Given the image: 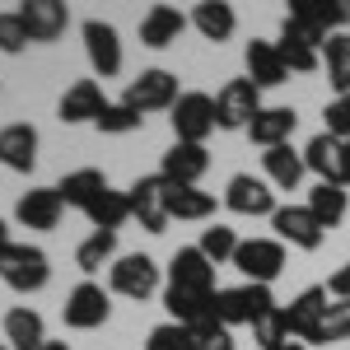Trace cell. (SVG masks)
Here are the masks:
<instances>
[{
	"instance_id": "1",
	"label": "cell",
	"mask_w": 350,
	"mask_h": 350,
	"mask_svg": "<svg viewBox=\"0 0 350 350\" xmlns=\"http://www.w3.org/2000/svg\"><path fill=\"white\" fill-rule=\"evenodd\" d=\"M0 280H5L10 290H19V295H38V290L52 280V262H47V252L33 247V243H10V247L0 252Z\"/></svg>"
},
{
	"instance_id": "2",
	"label": "cell",
	"mask_w": 350,
	"mask_h": 350,
	"mask_svg": "<svg viewBox=\"0 0 350 350\" xmlns=\"http://www.w3.org/2000/svg\"><path fill=\"white\" fill-rule=\"evenodd\" d=\"M271 308H275L271 285H234V290H219L215 295V308H211V313H215L219 327L234 332V327H243V323L252 327L262 313H271Z\"/></svg>"
},
{
	"instance_id": "3",
	"label": "cell",
	"mask_w": 350,
	"mask_h": 350,
	"mask_svg": "<svg viewBox=\"0 0 350 350\" xmlns=\"http://www.w3.org/2000/svg\"><path fill=\"white\" fill-rule=\"evenodd\" d=\"M257 112H262V89L252 80H229L215 94V126L219 131H247Z\"/></svg>"
},
{
	"instance_id": "4",
	"label": "cell",
	"mask_w": 350,
	"mask_h": 350,
	"mask_svg": "<svg viewBox=\"0 0 350 350\" xmlns=\"http://www.w3.org/2000/svg\"><path fill=\"white\" fill-rule=\"evenodd\" d=\"M108 313H112V299L98 280H80L61 304V318H66L70 332H94V327L108 323Z\"/></svg>"
},
{
	"instance_id": "5",
	"label": "cell",
	"mask_w": 350,
	"mask_h": 350,
	"mask_svg": "<svg viewBox=\"0 0 350 350\" xmlns=\"http://www.w3.org/2000/svg\"><path fill=\"white\" fill-rule=\"evenodd\" d=\"M178 98H183V94H178V75L154 66V70H140V75L126 84V98H122V103L145 117V112H163V108L173 112V103H178Z\"/></svg>"
},
{
	"instance_id": "6",
	"label": "cell",
	"mask_w": 350,
	"mask_h": 350,
	"mask_svg": "<svg viewBox=\"0 0 350 350\" xmlns=\"http://www.w3.org/2000/svg\"><path fill=\"white\" fill-rule=\"evenodd\" d=\"M173 135L187 140V145H206V135L215 131V98L201 94V89H187L178 103H173Z\"/></svg>"
},
{
	"instance_id": "7",
	"label": "cell",
	"mask_w": 350,
	"mask_h": 350,
	"mask_svg": "<svg viewBox=\"0 0 350 350\" xmlns=\"http://www.w3.org/2000/svg\"><path fill=\"white\" fill-rule=\"evenodd\" d=\"M234 267L247 275V285H271L285 271V243L280 239H243L234 252Z\"/></svg>"
},
{
	"instance_id": "8",
	"label": "cell",
	"mask_w": 350,
	"mask_h": 350,
	"mask_svg": "<svg viewBox=\"0 0 350 350\" xmlns=\"http://www.w3.org/2000/svg\"><path fill=\"white\" fill-rule=\"evenodd\" d=\"M168 290H183V295H215V262L201 252V247H178L173 262H168Z\"/></svg>"
},
{
	"instance_id": "9",
	"label": "cell",
	"mask_w": 350,
	"mask_h": 350,
	"mask_svg": "<svg viewBox=\"0 0 350 350\" xmlns=\"http://www.w3.org/2000/svg\"><path fill=\"white\" fill-rule=\"evenodd\" d=\"M108 280L117 295L126 299H150L159 290V262L154 257H145V252H126V257H117L108 267Z\"/></svg>"
},
{
	"instance_id": "10",
	"label": "cell",
	"mask_w": 350,
	"mask_h": 350,
	"mask_svg": "<svg viewBox=\"0 0 350 350\" xmlns=\"http://www.w3.org/2000/svg\"><path fill=\"white\" fill-rule=\"evenodd\" d=\"M271 229H275V239H280V243L304 247V252H318V247H323V239H327V229L318 224V215H313L308 206H275Z\"/></svg>"
},
{
	"instance_id": "11",
	"label": "cell",
	"mask_w": 350,
	"mask_h": 350,
	"mask_svg": "<svg viewBox=\"0 0 350 350\" xmlns=\"http://www.w3.org/2000/svg\"><path fill=\"white\" fill-rule=\"evenodd\" d=\"M163 187H168V178H163V173H150V178H135L131 191H126V201H131V219H140L145 234H163V229H168Z\"/></svg>"
},
{
	"instance_id": "12",
	"label": "cell",
	"mask_w": 350,
	"mask_h": 350,
	"mask_svg": "<svg viewBox=\"0 0 350 350\" xmlns=\"http://www.w3.org/2000/svg\"><path fill=\"white\" fill-rule=\"evenodd\" d=\"M224 206L234 211V215H275V191H271L267 178H252V173H234L229 178V187H224Z\"/></svg>"
},
{
	"instance_id": "13",
	"label": "cell",
	"mask_w": 350,
	"mask_h": 350,
	"mask_svg": "<svg viewBox=\"0 0 350 350\" xmlns=\"http://www.w3.org/2000/svg\"><path fill=\"white\" fill-rule=\"evenodd\" d=\"M14 14H19V24H24L28 42H56V38L66 33V24H70V10H66L61 0H24Z\"/></svg>"
},
{
	"instance_id": "14",
	"label": "cell",
	"mask_w": 350,
	"mask_h": 350,
	"mask_svg": "<svg viewBox=\"0 0 350 350\" xmlns=\"http://www.w3.org/2000/svg\"><path fill=\"white\" fill-rule=\"evenodd\" d=\"M84 52H89V66L98 80H112L122 70V38L103 19H84Z\"/></svg>"
},
{
	"instance_id": "15",
	"label": "cell",
	"mask_w": 350,
	"mask_h": 350,
	"mask_svg": "<svg viewBox=\"0 0 350 350\" xmlns=\"http://www.w3.org/2000/svg\"><path fill=\"white\" fill-rule=\"evenodd\" d=\"M304 168L318 173V183H341L346 187V140L318 131L304 145Z\"/></svg>"
},
{
	"instance_id": "16",
	"label": "cell",
	"mask_w": 350,
	"mask_h": 350,
	"mask_svg": "<svg viewBox=\"0 0 350 350\" xmlns=\"http://www.w3.org/2000/svg\"><path fill=\"white\" fill-rule=\"evenodd\" d=\"M327 304H332V295H327V285H308L304 295L285 308V327H290V341H313V332H318V323H323Z\"/></svg>"
},
{
	"instance_id": "17",
	"label": "cell",
	"mask_w": 350,
	"mask_h": 350,
	"mask_svg": "<svg viewBox=\"0 0 350 350\" xmlns=\"http://www.w3.org/2000/svg\"><path fill=\"white\" fill-rule=\"evenodd\" d=\"M206 168H211L206 145H187V140H173V145L163 150V163H159L163 178H168V183H183V187H196Z\"/></svg>"
},
{
	"instance_id": "18",
	"label": "cell",
	"mask_w": 350,
	"mask_h": 350,
	"mask_svg": "<svg viewBox=\"0 0 350 350\" xmlns=\"http://www.w3.org/2000/svg\"><path fill=\"white\" fill-rule=\"evenodd\" d=\"M103 108H108V98H103L98 80H75L66 94H61V108L56 112H61L66 126H75V122H98Z\"/></svg>"
},
{
	"instance_id": "19",
	"label": "cell",
	"mask_w": 350,
	"mask_h": 350,
	"mask_svg": "<svg viewBox=\"0 0 350 350\" xmlns=\"http://www.w3.org/2000/svg\"><path fill=\"white\" fill-rule=\"evenodd\" d=\"M61 191L56 187H33L19 196V206H14V219L24 224V229H56L61 224Z\"/></svg>"
},
{
	"instance_id": "20",
	"label": "cell",
	"mask_w": 350,
	"mask_h": 350,
	"mask_svg": "<svg viewBox=\"0 0 350 350\" xmlns=\"http://www.w3.org/2000/svg\"><path fill=\"white\" fill-rule=\"evenodd\" d=\"M299 126V112L295 108H262L252 117V126H247V140L252 145H262V150H275V145H290V135Z\"/></svg>"
},
{
	"instance_id": "21",
	"label": "cell",
	"mask_w": 350,
	"mask_h": 350,
	"mask_svg": "<svg viewBox=\"0 0 350 350\" xmlns=\"http://www.w3.org/2000/svg\"><path fill=\"white\" fill-rule=\"evenodd\" d=\"M247 80L257 89H275V84L290 80V66H285V56H280L275 42H262V38L247 42Z\"/></svg>"
},
{
	"instance_id": "22",
	"label": "cell",
	"mask_w": 350,
	"mask_h": 350,
	"mask_svg": "<svg viewBox=\"0 0 350 350\" xmlns=\"http://www.w3.org/2000/svg\"><path fill=\"white\" fill-rule=\"evenodd\" d=\"M183 28H187V14H183V10L154 5V10H145V19H140V42L159 52V47H173V42L183 38Z\"/></svg>"
},
{
	"instance_id": "23",
	"label": "cell",
	"mask_w": 350,
	"mask_h": 350,
	"mask_svg": "<svg viewBox=\"0 0 350 350\" xmlns=\"http://www.w3.org/2000/svg\"><path fill=\"white\" fill-rule=\"evenodd\" d=\"M0 163L14 168V173H33V163H38V131L28 122H14V126L0 131Z\"/></svg>"
},
{
	"instance_id": "24",
	"label": "cell",
	"mask_w": 350,
	"mask_h": 350,
	"mask_svg": "<svg viewBox=\"0 0 350 350\" xmlns=\"http://www.w3.org/2000/svg\"><path fill=\"white\" fill-rule=\"evenodd\" d=\"M163 211H168V219H211L215 215V191L168 183L163 187Z\"/></svg>"
},
{
	"instance_id": "25",
	"label": "cell",
	"mask_w": 350,
	"mask_h": 350,
	"mask_svg": "<svg viewBox=\"0 0 350 350\" xmlns=\"http://www.w3.org/2000/svg\"><path fill=\"white\" fill-rule=\"evenodd\" d=\"M290 14H299L304 24L323 28L327 38H332V33H346L350 0H290Z\"/></svg>"
},
{
	"instance_id": "26",
	"label": "cell",
	"mask_w": 350,
	"mask_h": 350,
	"mask_svg": "<svg viewBox=\"0 0 350 350\" xmlns=\"http://www.w3.org/2000/svg\"><path fill=\"white\" fill-rule=\"evenodd\" d=\"M191 28H196L206 42H224V38H234L239 14H234V5H224V0H201V5H191Z\"/></svg>"
},
{
	"instance_id": "27",
	"label": "cell",
	"mask_w": 350,
	"mask_h": 350,
	"mask_svg": "<svg viewBox=\"0 0 350 350\" xmlns=\"http://www.w3.org/2000/svg\"><path fill=\"white\" fill-rule=\"evenodd\" d=\"M262 168H267V183L280 191H295L299 183H304V150H295V145H275V150H267L262 154Z\"/></svg>"
},
{
	"instance_id": "28",
	"label": "cell",
	"mask_w": 350,
	"mask_h": 350,
	"mask_svg": "<svg viewBox=\"0 0 350 350\" xmlns=\"http://www.w3.org/2000/svg\"><path fill=\"white\" fill-rule=\"evenodd\" d=\"M56 191H61V206H75V211H89L103 191H108V178L98 173V168H75V173H66L61 183H56Z\"/></svg>"
},
{
	"instance_id": "29",
	"label": "cell",
	"mask_w": 350,
	"mask_h": 350,
	"mask_svg": "<svg viewBox=\"0 0 350 350\" xmlns=\"http://www.w3.org/2000/svg\"><path fill=\"white\" fill-rule=\"evenodd\" d=\"M5 341L10 350H42L47 346V327H42V313H33V308H10L5 313Z\"/></svg>"
},
{
	"instance_id": "30",
	"label": "cell",
	"mask_w": 350,
	"mask_h": 350,
	"mask_svg": "<svg viewBox=\"0 0 350 350\" xmlns=\"http://www.w3.org/2000/svg\"><path fill=\"white\" fill-rule=\"evenodd\" d=\"M308 211L318 215V224H323V229H336V224L346 219V211H350L346 187H341V183H318V187L308 191Z\"/></svg>"
},
{
	"instance_id": "31",
	"label": "cell",
	"mask_w": 350,
	"mask_h": 350,
	"mask_svg": "<svg viewBox=\"0 0 350 350\" xmlns=\"http://www.w3.org/2000/svg\"><path fill=\"white\" fill-rule=\"evenodd\" d=\"M112 262H117V234H112V229H94V234L80 243V252H75V267H80L84 275L112 267Z\"/></svg>"
},
{
	"instance_id": "32",
	"label": "cell",
	"mask_w": 350,
	"mask_h": 350,
	"mask_svg": "<svg viewBox=\"0 0 350 350\" xmlns=\"http://www.w3.org/2000/svg\"><path fill=\"white\" fill-rule=\"evenodd\" d=\"M323 61H327V80L336 89V98L350 94V33H332V38H327Z\"/></svg>"
},
{
	"instance_id": "33",
	"label": "cell",
	"mask_w": 350,
	"mask_h": 350,
	"mask_svg": "<svg viewBox=\"0 0 350 350\" xmlns=\"http://www.w3.org/2000/svg\"><path fill=\"white\" fill-rule=\"evenodd\" d=\"M84 215L94 219V229H112V234H117V229L131 219V201H126V191H112L108 187L94 206H89V211H84Z\"/></svg>"
},
{
	"instance_id": "34",
	"label": "cell",
	"mask_w": 350,
	"mask_h": 350,
	"mask_svg": "<svg viewBox=\"0 0 350 350\" xmlns=\"http://www.w3.org/2000/svg\"><path fill=\"white\" fill-rule=\"evenodd\" d=\"M332 341H350V299H332L327 304L323 323H318L308 346H332Z\"/></svg>"
},
{
	"instance_id": "35",
	"label": "cell",
	"mask_w": 350,
	"mask_h": 350,
	"mask_svg": "<svg viewBox=\"0 0 350 350\" xmlns=\"http://www.w3.org/2000/svg\"><path fill=\"white\" fill-rule=\"evenodd\" d=\"M239 243H243V239L229 229V224H211V229H201V243H196V247H201V252H206V257L219 267V262H234Z\"/></svg>"
},
{
	"instance_id": "36",
	"label": "cell",
	"mask_w": 350,
	"mask_h": 350,
	"mask_svg": "<svg viewBox=\"0 0 350 350\" xmlns=\"http://www.w3.org/2000/svg\"><path fill=\"white\" fill-rule=\"evenodd\" d=\"M252 341H257L262 350H280L285 341H290V327H285V308H280V304L252 323Z\"/></svg>"
},
{
	"instance_id": "37",
	"label": "cell",
	"mask_w": 350,
	"mask_h": 350,
	"mask_svg": "<svg viewBox=\"0 0 350 350\" xmlns=\"http://www.w3.org/2000/svg\"><path fill=\"white\" fill-rule=\"evenodd\" d=\"M145 350H196V332L183 327V323H159L150 332Z\"/></svg>"
},
{
	"instance_id": "38",
	"label": "cell",
	"mask_w": 350,
	"mask_h": 350,
	"mask_svg": "<svg viewBox=\"0 0 350 350\" xmlns=\"http://www.w3.org/2000/svg\"><path fill=\"white\" fill-rule=\"evenodd\" d=\"M140 122H145V117H140L135 108H126V103H108V108H103V117H98L94 126H98L103 135H126V131H135Z\"/></svg>"
},
{
	"instance_id": "39",
	"label": "cell",
	"mask_w": 350,
	"mask_h": 350,
	"mask_svg": "<svg viewBox=\"0 0 350 350\" xmlns=\"http://www.w3.org/2000/svg\"><path fill=\"white\" fill-rule=\"evenodd\" d=\"M323 117H327V135H336V140H350V94L332 98Z\"/></svg>"
},
{
	"instance_id": "40",
	"label": "cell",
	"mask_w": 350,
	"mask_h": 350,
	"mask_svg": "<svg viewBox=\"0 0 350 350\" xmlns=\"http://www.w3.org/2000/svg\"><path fill=\"white\" fill-rule=\"evenodd\" d=\"M196 332V350H234V336H229V327H219L215 318L201 327H191Z\"/></svg>"
},
{
	"instance_id": "41",
	"label": "cell",
	"mask_w": 350,
	"mask_h": 350,
	"mask_svg": "<svg viewBox=\"0 0 350 350\" xmlns=\"http://www.w3.org/2000/svg\"><path fill=\"white\" fill-rule=\"evenodd\" d=\"M28 47V33L24 24H19V14H0V52H24Z\"/></svg>"
},
{
	"instance_id": "42",
	"label": "cell",
	"mask_w": 350,
	"mask_h": 350,
	"mask_svg": "<svg viewBox=\"0 0 350 350\" xmlns=\"http://www.w3.org/2000/svg\"><path fill=\"white\" fill-rule=\"evenodd\" d=\"M327 295H332V299H350V262L327 280Z\"/></svg>"
},
{
	"instance_id": "43",
	"label": "cell",
	"mask_w": 350,
	"mask_h": 350,
	"mask_svg": "<svg viewBox=\"0 0 350 350\" xmlns=\"http://www.w3.org/2000/svg\"><path fill=\"white\" fill-rule=\"evenodd\" d=\"M5 247H10V224L0 219V252H5Z\"/></svg>"
},
{
	"instance_id": "44",
	"label": "cell",
	"mask_w": 350,
	"mask_h": 350,
	"mask_svg": "<svg viewBox=\"0 0 350 350\" xmlns=\"http://www.w3.org/2000/svg\"><path fill=\"white\" fill-rule=\"evenodd\" d=\"M42 350H70V346H66V341H47Z\"/></svg>"
},
{
	"instance_id": "45",
	"label": "cell",
	"mask_w": 350,
	"mask_h": 350,
	"mask_svg": "<svg viewBox=\"0 0 350 350\" xmlns=\"http://www.w3.org/2000/svg\"><path fill=\"white\" fill-rule=\"evenodd\" d=\"M280 350H308V346H304V341H285Z\"/></svg>"
},
{
	"instance_id": "46",
	"label": "cell",
	"mask_w": 350,
	"mask_h": 350,
	"mask_svg": "<svg viewBox=\"0 0 350 350\" xmlns=\"http://www.w3.org/2000/svg\"><path fill=\"white\" fill-rule=\"evenodd\" d=\"M346 187H350V140H346Z\"/></svg>"
},
{
	"instance_id": "47",
	"label": "cell",
	"mask_w": 350,
	"mask_h": 350,
	"mask_svg": "<svg viewBox=\"0 0 350 350\" xmlns=\"http://www.w3.org/2000/svg\"><path fill=\"white\" fill-rule=\"evenodd\" d=\"M0 350H10V346H0Z\"/></svg>"
}]
</instances>
